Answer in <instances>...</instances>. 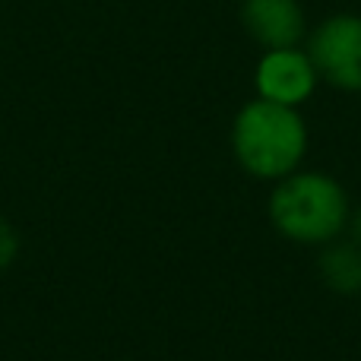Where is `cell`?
I'll use <instances>...</instances> for the list:
<instances>
[{
  "label": "cell",
  "instance_id": "6da1fadb",
  "mask_svg": "<svg viewBox=\"0 0 361 361\" xmlns=\"http://www.w3.org/2000/svg\"><path fill=\"white\" fill-rule=\"evenodd\" d=\"M235 156L250 175L282 180L298 169L307 149V127L288 105L254 99L238 111L231 127Z\"/></svg>",
  "mask_w": 361,
  "mask_h": 361
},
{
  "label": "cell",
  "instance_id": "7a4b0ae2",
  "mask_svg": "<svg viewBox=\"0 0 361 361\" xmlns=\"http://www.w3.org/2000/svg\"><path fill=\"white\" fill-rule=\"evenodd\" d=\"M273 225L298 244H326L349 222V197L320 171L286 175L269 197Z\"/></svg>",
  "mask_w": 361,
  "mask_h": 361
},
{
  "label": "cell",
  "instance_id": "3957f363",
  "mask_svg": "<svg viewBox=\"0 0 361 361\" xmlns=\"http://www.w3.org/2000/svg\"><path fill=\"white\" fill-rule=\"evenodd\" d=\"M307 42V57L320 80L343 92H361V16L333 13L326 16Z\"/></svg>",
  "mask_w": 361,
  "mask_h": 361
},
{
  "label": "cell",
  "instance_id": "277c9868",
  "mask_svg": "<svg viewBox=\"0 0 361 361\" xmlns=\"http://www.w3.org/2000/svg\"><path fill=\"white\" fill-rule=\"evenodd\" d=\"M317 80L320 76L311 57L301 48L267 51L257 63V92H260V99L276 102V105L298 108L305 99H311Z\"/></svg>",
  "mask_w": 361,
  "mask_h": 361
},
{
  "label": "cell",
  "instance_id": "5b68a950",
  "mask_svg": "<svg viewBox=\"0 0 361 361\" xmlns=\"http://www.w3.org/2000/svg\"><path fill=\"white\" fill-rule=\"evenodd\" d=\"M241 23L263 51L298 48L307 38V16L298 0H241Z\"/></svg>",
  "mask_w": 361,
  "mask_h": 361
},
{
  "label": "cell",
  "instance_id": "8992f818",
  "mask_svg": "<svg viewBox=\"0 0 361 361\" xmlns=\"http://www.w3.org/2000/svg\"><path fill=\"white\" fill-rule=\"evenodd\" d=\"M320 273L326 286L339 295H358L361 292V247L352 244H330L320 257Z\"/></svg>",
  "mask_w": 361,
  "mask_h": 361
},
{
  "label": "cell",
  "instance_id": "52a82bcc",
  "mask_svg": "<svg viewBox=\"0 0 361 361\" xmlns=\"http://www.w3.org/2000/svg\"><path fill=\"white\" fill-rule=\"evenodd\" d=\"M13 254H16V235L0 222V267H6L13 260Z\"/></svg>",
  "mask_w": 361,
  "mask_h": 361
},
{
  "label": "cell",
  "instance_id": "ba28073f",
  "mask_svg": "<svg viewBox=\"0 0 361 361\" xmlns=\"http://www.w3.org/2000/svg\"><path fill=\"white\" fill-rule=\"evenodd\" d=\"M352 238H355V244L361 247V209L352 216Z\"/></svg>",
  "mask_w": 361,
  "mask_h": 361
}]
</instances>
